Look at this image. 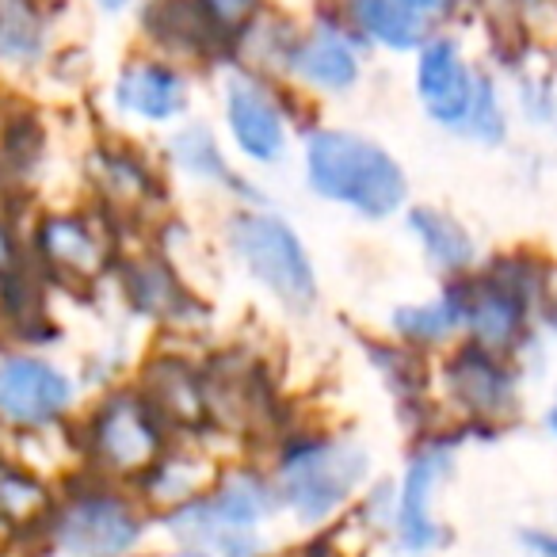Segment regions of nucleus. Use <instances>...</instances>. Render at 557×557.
Masks as SVG:
<instances>
[{"instance_id":"obj_31","label":"nucleus","mask_w":557,"mask_h":557,"mask_svg":"<svg viewBox=\"0 0 557 557\" xmlns=\"http://www.w3.org/2000/svg\"><path fill=\"white\" fill-rule=\"evenodd\" d=\"M92 4H96V9H103V12H123L131 0H92Z\"/></svg>"},{"instance_id":"obj_5","label":"nucleus","mask_w":557,"mask_h":557,"mask_svg":"<svg viewBox=\"0 0 557 557\" xmlns=\"http://www.w3.org/2000/svg\"><path fill=\"white\" fill-rule=\"evenodd\" d=\"M169 447L172 428L141 389H115L100 397L81 428L85 473L123 488L138 485Z\"/></svg>"},{"instance_id":"obj_23","label":"nucleus","mask_w":557,"mask_h":557,"mask_svg":"<svg viewBox=\"0 0 557 557\" xmlns=\"http://www.w3.org/2000/svg\"><path fill=\"white\" fill-rule=\"evenodd\" d=\"M100 172L119 195H126V199L157 191L153 172H149L146 161H141L138 153H131V149H103V153H100Z\"/></svg>"},{"instance_id":"obj_1","label":"nucleus","mask_w":557,"mask_h":557,"mask_svg":"<svg viewBox=\"0 0 557 557\" xmlns=\"http://www.w3.org/2000/svg\"><path fill=\"white\" fill-rule=\"evenodd\" d=\"M149 527L157 519L134 488L81 473L20 542L27 557H141Z\"/></svg>"},{"instance_id":"obj_28","label":"nucleus","mask_w":557,"mask_h":557,"mask_svg":"<svg viewBox=\"0 0 557 557\" xmlns=\"http://www.w3.org/2000/svg\"><path fill=\"white\" fill-rule=\"evenodd\" d=\"M409 16H417L420 24H440V20L455 16L458 12V0H397Z\"/></svg>"},{"instance_id":"obj_29","label":"nucleus","mask_w":557,"mask_h":557,"mask_svg":"<svg viewBox=\"0 0 557 557\" xmlns=\"http://www.w3.org/2000/svg\"><path fill=\"white\" fill-rule=\"evenodd\" d=\"M542 329L557 341V298H546V306H542Z\"/></svg>"},{"instance_id":"obj_25","label":"nucleus","mask_w":557,"mask_h":557,"mask_svg":"<svg viewBox=\"0 0 557 557\" xmlns=\"http://www.w3.org/2000/svg\"><path fill=\"white\" fill-rule=\"evenodd\" d=\"M0 157H4V169L12 172V176H32L35 169H39L42 161V134L35 123H16L9 134H4V141H0Z\"/></svg>"},{"instance_id":"obj_11","label":"nucleus","mask_w":557,"mask_h":557,"mask_svg":"<svg viewBox=\"0 0 557 557\" xmlns=\"http://www.w3.org/2000/svg\"><path fill=\"white\" fill-rule=\"evenodd\" d=\"M417 54V96L424 115L443 131L462 134L478 96V73L450 35H432Z\"/></svg>"},{"instance_id":"obj_30","label":"nucleus","mask_w":557,"mask_h":557,"mask_svg":"<svg viewBox=\"0 0 557 557\" xmlns=\"http://www.w3.org/2000/svg\"><path fill=\"white\" fill-rule=\"evenodd\" d=\"M146 557H207V554H199V549H184V546H169V549H161V554H146Z\"/></svg>"},{"instance_id":"obj_22","label":"nucleus","mask_w":557,"mask_h":557,"mask_svg":"<svg viewBox=\"0 0 557 557\" xmlns=\"http://www.w3.org/2000/svg\"><path fill=\"white\" fill-rule=\"evenodd\" d=\"M462 134L481 141V146H500V141L508 138V115H504L500 92H496L488 73H478V96H473V108H470V119H466Z\"/></svg>"},{"instance_id":"obj_19","label":"nucleus","mask_w":557,"mask_h":557,"mask_svg":"<svg viewBox=\"0 0 557 557\" xmlns=\"http://www.w3.org/2000/svg\"><path fill=\"white\" fill-rule=\"evenodd\" d=\"M169 153H172V161H176V169L184 172V176L199 180V184L225 187V191L240 195V199H260V195H256V187L245 184V180L230 169V161H225L222 146H218V138H214V131H210V126L187 123L184 131L172 134Z\"/></svg>"},{"instance_id":"obj_14","label":"nucleus","mask_w":557,"mask_h":557,"mask_svg":"<svg viewBox=\"0 0 557 557\" xmlns=\"http://www.w3.org/2000/svg\"><path fill=\"white\" fill-rule=\"evenodd\" d=\"M123 298L131 310L146 313L153 321H191L195 318V298L191 290L176 278V271L157 256H141L123 268Z\"/></svg>"},{"instance_id":"obj_7","label":"nucleus","mask_w":557,"mask_h":557,"mask_svg":"<svg viewBox=\"0 0 557 557\" xmlns=\"http://www.w3.org/2000/svg\"><path fill=\"white\" fill-rule=\"evenodd\" d=\"M458 435L462 432H435L417 443V450L405 462L401 481L394 485V519H389V534H394L397 549L409 557H428L447 542V527L440 523V493L447 485L450 470H455L458 455Z\"/></svg>"},{"instance_id":"obj_20","label":"nucleus","mask_w":557,"mask_h":557,"mask_svg":"<svg viewBox=\"0 0 557 557\" xmlns=\"http://www.w3.org/2000/svg\"><path fill=\"white\" fill-rule=\"evenodd\" d=\"M389 333L401 344H412V348H440L450 336L462 333V295L450 283L440 298H428V302H409L397 306L389 313Z\"/></svg>"},{"instance_id":"obj_17","label":"nucleus","mask_w":557,"mask_h":557,"mask_svg":"<svg viewBox=\"0 0 557 557\" xmlns=\"http://www.w3.org/2000/svg\"><path fill=\"white\" fill-rule=\"evenodd\" d=\"M409 230L417 245L424 248L428 263L440 268L443 275H466L478 260V245L473 233L458 222L455 214L440 207H412L409 210Z\"/></svg>"},{"instance_id":"obj_15","label":"nucleus","mask_w":557,"mask_h":557,"mask_svg":"<svg viewBox=\"0 0 557 557\" xmlns=\"http://www.w3.org/2000/svg\"><path fill=\"white\" fill-rule=\"evenodd\" d=\"M141 27L169 54L210 58L214 50H222V39L202 16L199 0H149L141 12Z\"/></svg>"},{"instance_id":"obj_26","label":"nucleus","mask_w":557,"mask_h":557,"mask_svg":"<svg viewBox=\"0 0 557 557\" xmlns=\"http://www.w3.org/2000/svg\"><path fill=\"white\" fill-rule=\"evenodd\" d=\"M519 108L531 115V123H549L557 111L554 77H519Z\"/></svg>"},{"instance_id":"obj_24","label":"nucleus","mask_w":557,"mask_h":557,"mask_svg":"<svg viewBox=\"0 0 557 557\" xmlns=\"http://www.w3.org/2000/svg\"><path fill=\"white\" fill-rule=\"evenodd\" d=\"M199 9H202V16L210 20L218 39L233 42L252 32V24L260 20L263 0H199Z\"/></svg>"},{"instance_id":"obj_6","label":"nucleus","mask_w":557,"mask_h":557,"mask_svg":"<svg viewBox=\"0 0 557 557\" xmlns=\"http://www.w3.org/2000/svg\"><path fill=\"white\" fill-rule=\"evenodd\" d=\"M225 245L245 275H252L283 310L310 313L318 306V271L287 218L260 207L237 210L225 222Z\"/></svg>"},{"instance_id":"obj_2","label":"nucleus","mask_w":557,"mask_h":557,"mask_svg":"<svg viewBox=\"0 0 557 557\" xmlns=\"http://www.w3.org/2000/svg\"><path fill=\"white\" fill-rule=\"evenodd\" d=\"M278 508L306 534L329 531L344 519L371 481V450L351 435L295 432L283 435L268 466Z\"/></svg>"},{"instance_id":"obj_16","label":"nucleus","mask_w":557,"mask_h":557,"mask_svg":"<svg viewBox=\"0 0 557 557\" xmlns=\"http://www.w3.org/2000/svg\"><path fill=\"white\" fill-rule=\"evenodd\" d=\"M39 245L42 260L50 268L65 271V275H100L103 268V237L96 233V225L81 214H54L39 225Z\"/></svg>"},{"instance_id":"obj_12","label":"nucleus","mask_w":557,"mask_h":557,"mask_svg":"<svg viewBox=\"0 0 557 557\" xmlns=\"http://www.w3.org/2000/svg\"><path fill=\"white\" fill-rule=\"evenodd\" d=\"M111 100L119 115L138 119V123H176L191 108V85L172 62L146 58L119 73Z\"/></svg>"},{"instance_id":"obj_33","label":"nucleus","mask_w":557,"mask_h":557,"mask_svg":"<svg viewBox=\"0 0 557 557\" xmlns=\"http://www.w3.org/2000/svg\"><path fill=\"white\" fill-rule=\"evenodd\" d=\"M0 531H9V527H4V523H0Z\"/></svg>"},{"instance_id":"obj_3","label":"nucleus","mask_w":557,"mask_h":557,"mask_svg":"<svg viewBox=\"0 0 557 557\" xmlns=\"http://www.w3.org/2000/svg\"><path fill=\"white\" fill-rule=\"evenodd\" d=\"M302 169L310 191H318L329 202H341L371 222L394 218L409 199V180L394 161V153L356 131L321 126V131L306 134Z\"/></svg>"},{"instance_id":"obj_10","label":"nucleus","mask_w":557,"mask_h":557,"mask_svg":"<svg viewBox=\"0 0 557 557\" xmlns=\"http://www.w3.org/2000/svg\"><path fill=\"white\" fill-rule=\"evenodd\" d=\"M225 131L240 157L256 164H275L287 153V111L278 96L252 73H230L222 92Z\"/></svg>"},{"instance_id":"obj_13","label":"nucleus","mask_w":557,"mask_h":557,"mask_svg":"<svg viewBox=\"0 0 557 557\" xmlns=\"http://www.w3.org/2000/svg\"><path fill=\"white\" fill-rule=\"evenodd\" d=\"M287 70L318 92H348L356 88L363 65H359V50L351 47L348 32H341L336 24H321L313 35L298 39Z\"/></svg>"},{"instance_id":"obj_18","label":"nucleus","mask_w":557,"mask_h":557,"mask_svg":"<svg viewBox=\"0 0 557 557\" xmlns=\"http://www.w3.org/2000/svg\"><path fill=\"white\" fill-rule=\"evenodd\" d=\"M341 9H344L348 27L359 35V39L394 50V54L420 50L428 39H432V35H428V24H420L417 16H409L397 0H341Z\"/></svg>"},{"instance_id":"obj_4","label":"nucleus","mask_w":557,"mask_h":557,"mask_svg":"<svg viewBox=\"0 0 557 557\" xmlns=\"http://www.w3.org/2000/svg\"><path fill=\"white\" fill-rule=\"evenodd\" d=\"M546 278L549 275L527 252L500 256L478 275L473 271L458 275L462 333L481 348L511 359L531 341L534 310L546 306Z\"/></svg>"},{"instance_id":"obj_8","label":"nucleus","mask_w":557,"mask_h":557,"mask_svg":"<svg viewBox=\"0 0 557 557\" xmlns=\"http://www.w3.org/2000/svg\"><path fill=\"white\" fill-rule=\"evenodd\" d=\"M443 394L466 420V428L496 432L519 412V379L511 359L473 341L455 348L443 363Z\"/></svg>"},{"instance_id":"obj_21","label":"nucleus","mask_w":557,"mask_h":557,"mask_svg":"<svg viewBox=\"0 0 557 557\" xmlns=\"http://www.w3.org/2000/svg\"><path fill=\"white\" fill-rule=\"evenodd\" d=\"M47 47L39 0H0V62L35 65Z\"/></svg>"},{"instance_id":"obj_32","label":"nucleus","mask_w":557,"mask_h":557,"mask_svg":"<svg viewBox=\"0 0 557 557\" xmlns=\"http://www.w3.org/2000/svg\"><path fill=\"white\" fill-rule=\"evenodd\" d=\"M546 428H549V435H554V440H557V405L546 412Z\"/></svg>"},{"instance_id":"obj_9","label":"nucleus","mask_w":557,"mask_h":557,"mask_svg":"<svg viewBox=\"0 0 557 557\" xmlns=\"http://www.w3.org/2000/svg\"><path fill=\"white\" fill-rule=\"evenodd\" d=\"M77 401V382L42 356L0 359V420L20 432L62 424Z\"/></svg>"},{"instance_id":"obj_27","label":"nucleus","mask_w":557,"mask_h":557,"mask_svg":"<svg viewBox=\"0 0 557 557\" xmlns=\"http://www.w3.org/2000/svg\"><path fill=\"white\" fill-rule=\"evenodd\" d=\"M516 539L527 557H557V527H519Z\"/></svg>"}]
</instances>
